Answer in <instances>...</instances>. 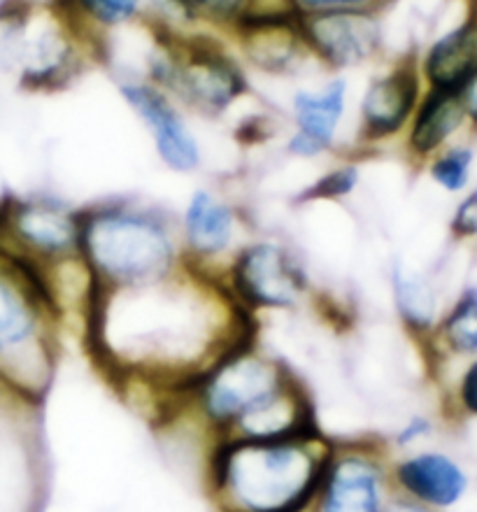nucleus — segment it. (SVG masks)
Listing matches in <instances>:
<instances>
[{
  "instance_id": "20e7f679",
  "label": "nucleus",
  "mask_w": 477,
  "mask_h": 512,
  "mask_svg": "<svg viewBox=\"0 0 477 512\" xmlns=\"http://www.w3.org/2000/svg\"><path fill=\"white\" fill-rule=\"evenodd\" d=\"M63 315L45 275L0 254V387L40 405L61 361Z\"/></svg>"
},
{
  "instance_id": "f3484780",
  "label": "nucleus",
  "mask_w": 477,
  "mask_h": 512,
  "mask_svg": "<svg viewBox=\"0 0 477 512\" xmlns=\"http://www.w3.org/2000/svg\"><path fill=\"white\" fill-rule=\"evenodd\" d=\"M391 492L429 510H447L464 499L468 478L443 452L419 450L389 461Z\"/></svg>"
},
{
  "instance_id": "0eeeda50",
  "label": "nucleus",
  "mask_w": 477,
  "mask_h": 512,
  "mask_svg": "<svg viewBox=\"0 0 477 512\" xmlns=\"http://www.w3.org/2000/svg\"><path fill=\"white\" fill-rule=\"evenodd\" d=\"M138 75L166 91L189 117L205 122H222L252 94L249 73L231 47L168 26H154L152 49Z\"/></svg>"
},
{
  "instance_id": "4be33fe9",
  "label": "nucleus",
  "mask_w": 477,
  "mask_h": 512,
  "mask_svg": "<svg viewBox=\"0 0 477 512\" xmlns=\"http://www.w3.org/2000/svg\"><path fill=\"white\" fill-rule=\"evenodd\" d=\"M445 350L461 357L477 354V289L471 287L457 298L433 331Z\"/></svg>"
},
{
  "instance_id": "423d86ee",
  "label": "nucleus",
  "mask_w": 477,
  "mask_h": 512,
  "mask_svg": "<svg viewBox=\"0 0 477 512\" xmlns=\"http://www.w3.org/2000/svg\"><path fill=\"white\" fill-rule=\"evenodd\" d=\"M298 375L287 361L249 338L196 375L168 398L170 417H184L208 438V445L229 438L236 426L282 394Z\"/></svg>"
},
{
  "instance_id": "f8f14e48",
  "label": "nucleus",
  "mask_w": 477,
  "mask_h": 512,
  "mask_svg": "<svg viewBox=\"0 0 477 512\" xmlns=\"http://www.w3.org/2000/svg\"><path fill=\"white\" fill-rule=\"evenodd\" d=\"M117 94L152 142L156 159L173 175H194L203 168V145L187 112L145 77L131 70L115 75Z\"/></svg>"
},
{
  "instance_id": "6e6552de",
  "label": "nucleus",
  "mask_w": 477,
  "mask_h": 512,
  "mask_svg": "<svg viewBox=\"0 0 477 512\" xmlns=\"http://www.w3.org/2000/svg\"><path fill=\"white\" fill-rule=\"evenodd\" d=\"M82 208L54 194L0 196V254L45 275L80 261Z\"/></svg>"
},
{
  "instance_id": "aec40b11",
  "label": "nucleus",
  "mask_w": 477,
  "mask_h": 512,
  "mask_svg": "<svg viewBox=\"0 0 477 512\" xmlns=\"http://www.w3.org/2000/svg\"><path fill=\"white\" fill-rule=\"evenodd\" d=\"M389 284L394 312L403 329L415 338H431L440 322V301L433 282L405 261H394Z\"/></svg>"
},
{
  "instance_id": "6ab92c4d",
  "label": "nucleus",
  "mask_w": 477,
  "mask_h": 512,
  "mask_svg": "<svg viewBox=\"0 0 477 512\" xmlns=\"http://www.w3.org/2000/svg\"><path fill=\"white\" fill-rule=\"evenodd\" d=\"M424 89L457 91L477 73V5L459 26L438 35L417 59Z\"/></svg>"
},
{
  "instance_id": "c85d7f7f",
  "label": "nucleus",
  "mask_w": 477,
  "mask_h": 512,
  "mask_svg": "<svg viewBox=\"0 0 477 512\" xmlns=\"http://www.w3.org/2000/svg\"><path fill=\"white\" fill-rule=\"evenodd\" d=\"M459 98H461V105H464L468 124L477 131V73L459 89Z\"/></svg>"
},
{
  "instance_id": "9d476101",
  "label": "nucleus",
  "mask_w": 477,
  "mask_h": 512,
  "mask_svg": "<svg viewBox=\"0 0 477 512\" xmlns=\"http://www.w3.org/2000/svg\"><path fill=\"white\" fill-rule=\"evenodd\" d=\"M391 452L377 438L333 440L310 512H382L391 492Z\"/></svg>"
},
{
  "instance_id": "a878e982",
  "label": "nucleus",
  "mask_w": 477,
  "mask_h": 512,
  "mask_svg": "<svg viewBox=\"0 0 477 512\" xmlns=\"http://www.w3.org/2000/svg\"><path fill=\"white\" fill-rule=\"evenodd\" d=\"M450 231L457 240L477 238V187L459 201L450 219Z\"/></svg>"
},
{
  "instance_id": "7ed1b4c3",
  "label": "nucleus",
  "mask_w": 477,
  "mask_h": 512,
  "mask_svg": "<svg viewBox=\"0 0 477 512\" xmlns=\"http://www.w3.org/2000/svg\"><path fill=\"white\" fill-rule=\"evenodd\" d=\"M80 259L91 277V294L149 287L187 266L177 215L133 196L82 205Z\"/></svg>"
},
{
  "instance_id": "ddd939ff",
  "label": "nucleus",
  "mask_w": 477,
  "mask_h": 512,
  "mask_svg": "<svg viewBox=\"0 0 477 512\" xmlns=\"http://www.w3.org/2000/svg\"><path fill=\"white\" fill-rule=\"evenodd\" d=\"M182 254L189 268L222 280L224 268L247 236V217L231 196L215 187H196L177 215Z\"/></svg>"
},
{
  "instance_id": "c756f323",
  "label": "nucleus",
  "mask_w": 477,
  "mask_h": 512,
  "mask_svg": "<svg viewBox=\"0 0 477 512\" xmlns=\"http://www.w3.org/2000/svg\"><path fill=\"white\" fill-rule=\"evenodd\" d=\"M382 512H436V510H429V508L419 506V503H415V501H408V499H403V496L391 494L387 506L382 508Z\"/></svg>"
},
{
  "instance_id": "f03ea898",
  "label": "nucleus",
  "mask_w": 477,
  "mask_h": 512,
  "mask_svg": "<svg viewBox=\"0 0 477 512\" xmlns=\"http://www.w3.org/2000/svg\"><path fill=\"white\" fill-rule=\"evenodd\" d=\"M331 447L322 429L275 440H217L205 447V492L217 512H303Z\"/></svg>"
},
{
  "instance_id": "1a4fd4ad",
  "label": "nucleus",
  "mask_w": 477,
  "mask_h": 512,
  "mask_svg": "<svg viewBox=\"0 0 477 512\" xmlns=\"http://www.w3.org/2000/svg\"><path fill=\"white\" fill-rule=\"evenodd\" d=\"M229 296L249 317L294 312L312 296L301 256L275 236H249L222 273Z\"/></svg>"
},
{
  "instance_id": "7c9ffc66",
  "label": "nucleus",
  "mask_w": 477,
  "mask_h": 512,
  "mask_svg": "<svg viewBox=\"0 0 477 512\" xmlns=\"http://www.w3.org/2000/svg\"><path fill=\"white\" fill-rule=\"evenodd\" d=\"M303 512H310V508H308V510H303Z\"/></svg>"
},
{
  "instance_id": "f257e3e1",
  "label": "nucleus",
  "mask_w": 477,
  "mask_h": 512,
  "mask_svg": "<svg viewBox=\"0 0 477 512\" xmlns=\"http://www.w3.org/2000/svg\"><path fill=\"white\" fill-rule=\"evenodd\" d=\"M84 331L105 375L168 398L256 336L222 280L189 266L149 287L91 294Z\"/></svg>"
},
{
  "instance_id": "5701e85b",
  "label": "nucleus",
  "mask_w": 477,
  "mask_h": 512,
  "mask_svg": "<svg viewBox=\"0 0 477 512\" xmlns=\"http://www.w3.org/2000/svg\"><path fill=\"white\" fill-rule=\"evenodd\" d=\"M361 184V161L359 156L345 154L340 161L324 170L315 182H310L301 194L296 196L298 205L310 203H340L347 201Z\"/></svg>"
},
{
  "instance_id": "bb28decb",
  "label": "nucleus",
  "mask_w": 477,
  "mask_h": 512,
  "mask_svg": "<svg viewBox=\"0 0 477 512\" xmlns=\"http://www.w3.org/2000/svg\"><path fill=\"white\" fill-rule=\"evenodd\" d=\"M429 431H431V422L426 417L408 419V422H405L401 429L394 433L391 443H387L389 452H391V447H396V450H410V447L415 445L417 440L429 436Z\"/></svg>"
},
{
  "instance_id": "4468645a",
  "label": "nucleus",
  "mask_w": 477,
  "mask_h": 512,
  "mask_svg": "<svg viewBox=\"0 0 477 512\" xmlns=\"http://www.w3.org/2000/svg\"><path fill=\"white\" fill-rule=\"evenodd\" d=\"M352 108V87L343 75H324L319 82L298 84L287 103L291 131L284 154L294 161H317L343 147V131Z\"/></svg>"
},
{
  "instance_id": "dca6fc26",
  "label": "nucleus",
  "mask_w": 477,
  "mask_h": 512,
  "mask_svg": "<svg viewBox=\"0 0 477 512\" xmlns=\"http://www.w3.org/2000/svg\"><path fill=\"white\" fill-rule=\"evenodd\" d=\"M231 35L233 52L249 75L301 80L322 73L301 35V17L238 26Z\"/></svg>"
},
{
  "instance_id": "9b49d317",
  "label": "nucleus",
  "mask_w": 477,
  "mask_h": 512,
  "mask_svg": "<svg viewBox=\"0 0 477 512\" xmlns=\"http://www.w3.org/2000/svg\"><path fill=\"white\" fill-rule=\"evenodd\" d=\"M422 94L424 82L419 77L417 56H403L391 66L377 68L361 89L354 115V140L347 154L363 159L377 147L401 140Z\"/></svg>"
},
{
  "instance_id": "393cba45",
  "label": "nucleus",
  "mask_w": 477,
  "mask_h": 512,
  "mask_svg": "<svg viewBox=\"0 0 477 512\" xmlns=\"http://www.w3.org/2000/svg\"><path fill=\"white\" fill-rule=\"evenodd\" d=\"M301 17L329 12H354V10H380L384 0H294Z\"/></svg>"
},
{
  "instance_id": "a211bd4d",
  "label": "nucleus",
  "mask_w": 477,
  "mask_h": 512,
  "mask_svg": "<svg viewBox=\"0 0 477 512\" xmlns=\"http://www.w3.org/2000/svg\"><path fill=\"white\" fill-rule=\"evenodd\" d=\"M468 124L457 91L424 89L415 115L403 133V152L410 163L426 166L440 149L452 145L461 128Z\"/></svg>"
},
{
  "instance_id": "2eb2a0df",
  "label": "nucleus",
  "mask_w": 477,
  "mask_h": 512,
  "mask_svg": "<svg viewBox=\"0 0 477 512\" xmlns=\"http://www.w3.org/2000/svg\"><path fill=\"white\" fill-rule=\"evenodd\" d=\"M301 35L324 75L347 77L375 66L384 54V28L377 10L310 14L301 17Z\"/></svg>"
},
{
  "instance_id": "b1692460",
  "label": "nucleus",
  "mask_w": 477,
  "mask_h": 512,
  "mask_svg": "<svg viewBox=\"0 0 477 512\" xmlns=\"http://www.w3.org/2000/svg\"><path fill=\"white\" fill-rule=\"evenodd\" d=\"M473 161L475 152L471 147L461 145V142H452V145L440 149L424 168L438 189L447 191V194H461L471 184Z\"/></svg>"
},
{
  "instance_id": "412c9836",
  "label": "nucleus",
  "mask_w": 477,
  "mask_h": 512,
  "mask_svg": "<svg viewBox=\"0 0 477 512\" xmlns=\"http://www.w3.org/2000/svg\"><path fill=\"white\" fill-rule=\"evenodd\" d=\"M77 24L105 42V33L138 21L147 10V0H54Z\"/></svg>"
},
{
  "instance_id": "cd10ccee",
  "label": "nucleus",
  "mask_w": 477,
  "mask_h": 512,
  "mask_svg": "<svg viewBox=\"0 0 477 512\" xmlns=\"http://www.w3.org/2000/svg\"><path fill=\"white\" fill-rule=\"evenodd\" d=\"M459 403L461 408L477 417V359L468 364V368L459 380Z\"/></svg>"
},
{
  "instance_id": "39448f33",
  "label": "nucleus",
  "mask_w": 477,
  "mask_h": 512,
  "mask_svg": "<svg viewBox=\"0 0 477 512\" xmlns=\"http://www.w3.org/2000/svg\"><path fill=\"white\" fill-rule=\"evenodd\" d=\"M103 61L105 42L54 0L42 17L31 0L0 3V75L12 77L19 89L59 94Z\"/></svg>"
}]
</instances>
